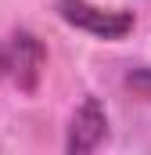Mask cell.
Returning a JSON list of instances; mask_svg holds the SVG:
<instances>
[{
    "label": "cell",
    "mask_w": 151,
    "mask_h": 155,
    "mask_svg": "<svg viewBox=\"0 0 151 155\" xmlns=\"http://www.w3.org/2000/svg\"><path fill=\"white\" fill-rule=\"evenodd\" d=\"M104 137H108V116H104V105H101L97 97H83V105L72 112L65 148H69L72 155H83V152L101 148Z\"/></svg>",
    "instance_id": "3"
},
{
    "label": "cell",
    "mask_w": 151,
    "mask_h": 155,
    "mask_svg": "<svg viewBox=\"0 0 151 155\" xmlns=\"http://www.w3.org/2000/svg\"><path fill=\"white\" fill-rule=\"evenodd\" d=\"M43 65H47V47L40 43V36L18 29L0 40V83L14 87L18 94H33L40 87Z\"/></svg>",
    "instance_id": "1"
},
{
    "label": "cell",
    "mask_w": 151,
    "mask_h": 155,
    "mask_svg": "<svg viewBox=\"0 0 151 155\" xmlns=\"http://www.w3.org/2000/svg\"><path fill=\"white\" fill-rule=\"evenodd\" d=\"M54 11L61 15V22H69L72 29L86 33L97 40H122L133 29V15L130 11H112V7H97L90 0H54Z\"/></svg>",
    "instance_id": "2"
}]
</instances>
